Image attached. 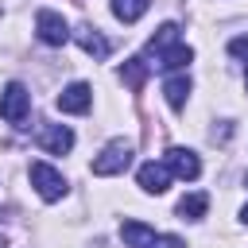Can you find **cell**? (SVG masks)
<instances>
[{"label":"cell","mask_w":248,"mask_h":248,"mask_svg":"<svg viewBox=\"0 0 248 248\" xmlns=\"http://www.w3.org/2000/svg\"><path fill=\"white\" fill-rule=\"evenodd\" d=\"M132 143L128 140H108L105 147H101V155L93 159V174H101V178H112V174H124L128 167H132Z\"/></svg>","instance_id":"6da1fadb"},{"label":"cell","mask_w":248,"mask_h":248,"mask_svg":"<svg viewBox=\"0 0 248 248\" xmlns=\"http://www.w3.org/2000/svg\"><path fill=\"white\" fill-rule=\"evenodd\" d=\"M27 112H31V93H27V85L8 81L4 93H0V120H8V124H23Z\"/></svg>","instance_id":"7a4b0ae2"},{"label":"cell","mask_w":248,"mask_h":248,"mask_svg":"<svg viewBox=\"0 0 248 248\" xmlns=\"http://www.w3.org/2000/svg\"><path fill=\"white\" fill-rule=\"evenodd\" d=\"M27 174H31V186H35V194H39L43 202H58V198L66 194V178H62V170H54L50 163H31Z\"/></svg>","instance_id":"3957f363"},{"label":"cell","mask_w":248,"mask_h":248,"mask_svg":"<svg viewBox=\"0 0 248 248\" xmlns=\"http://www.w3.org/2000/svg\"><path fill=\"white\" fill-rule=\"evenodd\" d=\"M35 31H39V39H43L46 46H62V43L70 39L66 19H62L58 12H50V8H39V12H35Z\"/></svg>","instance_id":"277c9868"},{"label":"cell","mask_w":248,"mask_h":248,"mask_svg":"<svg viewBox=\"0 0 248 248\" xmlns=\"http://www.w3.org/2000/svg\"><path fill=\"white\" fill-rule=\"evenodd\" d=\"M163 163H167V170H170L174 178H190V182H194V178L202 174V159H198L190 147H170Z\"/></svg>","instance_id":"5b68a950"},{"label":"cell","mask_w":248,"mask_h":248,"mask_svg":"<svg viewBox=\"0 0 248 248\" xmlns=\"http://www.w3.org/2000/svg\"><path fill=\"white\" fill-rule=\"evenodd\" d=\"M58 112H89V105H93V89L85 85V81H74V85H66L62 93H58Z\"/></svg>","instance_id":"8992f818"},{"label":"cell","mask_w":248,"mask_h":248,"mask_svg":"<svg viewBox=\"0 0 248 248\" xmlns=\"http://www.w3.org/2000/svg\"><path fill=\"white\" fill-rule=\"evenodd\" d=\"M170 170H167V163H143L140 170H136V182H140V190L143 194H163L167 186H170Z\"/></svg>","instance_id":"52a82bcc"},{"label":"cell","mask_w":248,"mask_h":248,"mask_svg":"<svg viewBox=\"0 0 248 248\" xmlns=\"http://www.w3.org/2000/svg\"><path fill=\"white\" fill-rule=\"evenodd\" d=\"M39 147L50 151V155H66V151L74 147V132H70L66 124H46V128L39 132Z\"/></svg>","instance_id":"ba28073f"},{"label":"cell","mask_w":248,"mask_h":248,"mask_svg":"<svg viewBox=\"0 0 248 248\" xmlns=\"http://www.w3.org/2000/svg\"><path fill=\"white\" fill-rule=\"evenodd\" d=\"M155 236H159V232H155L151 225H143V221H124V225H120V240H124L128 248H151Z\"/></svg>","instance_id":"9c48e42d"},{"label":"cell","mask_w":248,"mask_h":248,"mask_svg":"<svg viewBox=\"0 0 248 248\" xmlns=\"http://www.w3.org/2000/svg\"><path fill=\"white\" fill-rule=\"evenodd\" d=\"M74 39H78V46H81L85 54H93V58H108V39H105L97 27H89V23H85V27H78V31H74Z\"/></svg>","instance_id":"30bf717a"},{"label":"cell","mask_w":248,"mask_h":248,"mask_svg":"<svg viewBox=\"0 0 248 248\" xmlns=\"http://www.w3.org/2000/svg\"><path fill=\"white\" fill-rule=\"evenodd\" d=\"M163 93H167V105L178 112V108H186V97H190V78L186 74H174V78H167L163 81Z\"/></svg>","instance_id":"8fae6325"},{"label":"cell","mask_w":248,"mask_h":248,"mask_svg":"<svg viewBox=\"0 0 248 248\" xmlns=\"http://www.w3.org/2000/svg\"><path fill=\"white\" fill-rule=\"evenodd\" d=\"M155 58H159V66H163V70H182V66H190L194 50H190V46H182V43H170V46H167V50H159Z\"/></svg>","instance_id":"7c38bea8"},{"label":"cell","mask_w":248,"mask_h":248,"mask_svg":"<svg viewBox=\"0 0 248 248\" xmlns=\"http://www.w3.org/2000/svg\"><path fill=\"white\" fill-rule=\"evenodd\" d=\"M205 209H209V194H202V190H194V194H186L178 202V217L182 221H198V217H205Z\"/></svg>","instance_id":"4fadbf2b"},{"label":"cell","mask_w":248,"mask_h":248,"mask_svg":"<svg viewBox=\"0 0 248 248\" xmlns=\"http://www.w3.org/2000/svg\"><path fill=\"white\" fill-rule=\"evenodd\" d=\"M147 4H151V0H108L112 16H116L120 23H136V19L147 12Z\"/></svg>","instance_id":"5bb4252c"},{"label":"cell","mask_w":248,"mask_h":248,"mask_svg":"<svg viewBox=\"0 0 248 248\" xmlns=\"http://www.w3.org/2000/svg\"><path fill=\"white\" fill-rule=\"evenodd\" d=\"M120 81H124L128 89H143V81H147V62H143V58H128V62L120 66Z\"/></svg>","instance_id":"9a60e30c"},{"label":"cell","mask_w":248,"mask_h":248,"mask_svg":"<svg viewBox=\"0 0 248 248\" xmlns=\"http://www.w3.org/2000/svg\"><path fill=\"white\" fill-rule=\"evenodd\" d=\"M170 43H178V23H163L155 35H151V43H147V50L151 54H159V50H167Z\"/></svg>","instance_id":"2e32d148"},{"label":"cell","mask_w":248,"mask_h":248,"mask_svg":"<svg viewBox=\"0 0 248 248\" xmlns=\"http://www.w3.org/2000/svg\"><path fill=\"white\" fill-rule=\"evenodd\" d=\"M229 54H236V58H248V35L232 39V43H229Z\"/></svg>","instance_id":"e0dca14e"},{"label":"cell","mask_w":248,"mask_h":248,"mask_svg":"<svg viewBox=\"0 0 248 248\" xmlns=\"http://www.w3.org/2000/svg\"><path fill=\"white\" fill-rule=\"evenodd\" d=\"M151 248H186V244H182L178 236H155V244H151Z\"/></svg>","instance_id":"ac0fdd59"},{"label":"cell","mask_w":248,"mask_h":248,"mask_svg":"<svg viewBox=\"0 0 248 248\" xmlns=\"http://www.w3.org/2000/svg\"><path fill=\"white\" fill-rule=\"evenodd\" d=\"M240 221H244V225H248V202H244V209H240Z\"/></svg>","instance_id":"d6986e66"},{"label":"cell","mask_w":248,"mask_h":248,"mask_svg":"<svg viewBox=\"0 0 248 248\" xmlns=\"http://www.w3.org/2000/svg\"><path fill=\"white\" fill-rule=\"evenodd\" d=\"M0 248H4V236H0Z\"/></svg>","instance_id":"ffe728a7"},{"label":"cell","mask_w":248,"mask_h":248,"mask_svg":"<svg viewBox=\"0 0 248 248\" xmlns=\"http://www.w3.org/2000/svg\"><path fill=\"white\" fill-rule=\"evenodd\" d=\"M244 182H248V174H244Z\"/></svg>","instance_id":"44dd1931"},{"label":"cell","mask_w":248,"mask_h":248,"mask_svg":"<svg viewBox=\"0 0 248 248\" xmlns=\"http://www.w3.org/2000/svg\"><path fill=\"white\" fill-rule=\"evenodd\" d=\"M244 81H248V78H244Z\"/></svg>","instance_id":"7402d4cb"}]
</instances>
